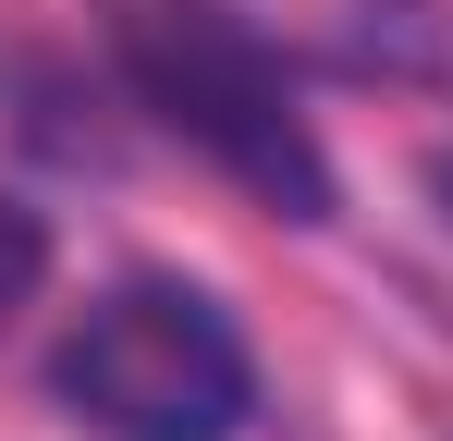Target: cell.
<instances>
[{
  "label": "cell",
  "mask_w": 453,
  "mask_h": 441,
  "mask_svg": "<svg viewBox=\"0 0 453 441\" xmlns=\"http://www.w3.org/2000/svg\"><path fill=\"white\" fill-rule=\"evenodd\" d=\"M50 405L86 441H245L257 417V356L233 306L184 270H123L62 319L50 344Z\"/></svg>",
  "instance_id": "1"
},
{
  "label": "cell",
  "mask_w": 453,
  "mask_h": 441,
  "mask_svg": "<svg viewBox=\"0 0 453 441\" xmlns=\"http://www.w3.org/2000/svg\"><path fill=\"white\" fill-rule=\"evenodd\" d=\"M37 282H50V220H37L12 184H0V331L37 306Z\"/></svg>",
  "instance_id": "3"
},
{
  "label": "cell",
  "mask_w": 453,
  "mask_h": 441,
  "mask_svg": "<svg viewBox=\"0 0 453 441\" xmlns=\"http://www.w3.org/2000/svg\"><path fill=\"white\" fill-rule=\"evenodd\" d=\"M429 184H441V197H453V147H441V159H429Z\"/></svg>",
  "instance_id": "4"
},
{
  "label": "cell",
  "mask_w": 453,
  "mask_h": 441,
  "mask_svg": "<svg viewBox=\"0 0 453 441\" xmlns=\"http://www.w3.org/2000/svg\"><path fill=\"white\" fill-rule=\"evenodd\" d=\"M111 50H123V86H135L209 172H233L245 197H270L282 220H331L319 123H306L295 74L270 62V37H257L245 12H221V0H123Z\"/></svg>",
  "instance_id": "2"
}]
</instances>
